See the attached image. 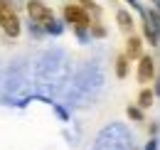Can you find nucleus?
I'll return each mask as SVG.
<instances>
[{
	"mask_svg": "<svg viewBox=\"0 0 160 150\" xmlns=\"http://www.w3.org/2000/svg\"><path fill=\"white\" fill-rule=\"evenodd\" d=\"M140 64H138V81L140 84H148L150 79H153V74H155V62L150 59V57H138Z\"/></svg>",
	"mask_w": 160,
	"mask_h": 150,
	"instance_id": "obj_8",
	"label": "nucleus"
},
{
	"mask_svg": "<svg viewBox=\"0 0 160 150\" xmlns=\"http://www.w3.org/2000/svg\"><path fill=\"white\" fill-rule=\"evenodd\" d=\"M138 106H140V108H148V106H153V91H140Z\"/></svg>",
	"mask_w": 160,
	"mask_h": 150,
	"instance_id": "obj_12",
	"label": "nucleus"
},
{
	"mask_svg": "<svg viewBox=\"0 0 160 150\" xmlns=\"http://www.w3.org/2000/svg\"><path fill=\"white\" fill-rule=\"evenodd\" d=\"M143 20H145L143 32H145V37H148V44L158 47V12H155V10L143 12Z\"/></svg>",
	"mask_w": 160,
	"mask_h": 150,
	"instance_id": "obj_7",
	"label": "nucleus"
},
{
	"mask_svg": "<svg viewBox=\"0 0 160 150\" xmlns=\"http://www.w3.org/2000/svg\"><path fill=\"white\" fill-rule=\"evenodd\" d=\"M94 150H131V133L123 123H108L96 135Z\"/></svg>",
	"mask_w": 160,
	"mask_h": 150,
	"instance_id": "obj_3",
	"label": "nucleus"
},
{
	"mask_svg": "<svg viewBox=\"0 0 160 150\" xmlns=\"http://www.w3.org/2000/svg\"><path fill=\"white\" fill-rule=\"evenodd\" d=\"M126 2H128V5H131V8H136V10H138V12H143V5H140L138 0H126Z\"/></svg>",
	"mask_w": 160,
	"mask_h": 150,
	"instance_id": "obj_15",
	"label": "nucleus"
},
{
	"mask_svg": "<svg viewBox=\"0 0 160 150\" xmlns=\"http://www.w3.org/2000/svg\"><path fill=\"white\" fill-rule=\"evenodd\" d=\"M64 76H67V59L62 49H52V52H44L37 62V81L42 86H52V89H59L64 84Z\"/></svg>",
	"mask_w": 160,
	"mask_h": 150,
	"instance_id": "obj_1",
	"label": "nucleus"
},
{
	"mask_svg": "<svg viewBox=\"0 0 160 150\" xmlns=\"http://www.w3.org/2000/svg\"><path fill=\"white\" fill-rule=\"evenodd\" d=\"M128 116H131V118H136V121H143V113H140L138 108H133V106H128Z\"/></svg>",
	"mask_w": 160,
	"mask_h": 150,
	"instance_id": "obj_14",
	"label": "nucleus"
},
{
	"mask_svg": "<svg viewBox=\"0 0 160 150\" xmlns=\"http://www.w3.org/2000/svg\"><path fill=\"white\" fill-rule=\"evenodd\" d=\"M145 150H158V140H155V138H153V140H150V143H148V145H145Z\"/></svg>",
	"mask_w": 160,
	"mask_h": 150,
	"instance_id": "obj_16",
	"label": "nucleus"
},
{
	"mask_svg": "<svg viewBox=\"0 0 160 150\" xmlns=\"http://www.w3.org/2000/svg\"><path fill=\"white\" fill-rule=\"evenodd\" d=\"M27 15H30V20H32L35 25H40L42 32H44V27L54 20L49 5H44V2H40V0H30V2H27Z\"/></svg>",
	"mask_w": 160,
	"mask_h": 150,
	"instance_id": "obj_5",
	"label": "nucleus"
},
{
	"mask_svg": "<svg viewBox=\"0 0 160 150\" xmlns=\"http://www.w3.org/2000/svg\"><path fill=\"white\" fill-rule=\"evenodd\" d=\"M128 74V59L126 57H118V62H116V76L118 79H126Z\"/></svg>",
	"mask_w": 160,
	"mask_h": 150,
	"instance_id": "obj_11",
	"label": "nucleus"
},
{
	"mask_svg": "<svg viewBox=\"0 0 160 150\" xmlns=\"http://www.w3.org/2000/svg\"><path fill=\"white\" fill-rule=\"evenodd\" d=\"M143 54V44H140L138 37H128V44H126V59H138Z\"/></svg>",
	"mask_w": 160,
	"mask_h": 150,
	"instance_id": "obj_9",
	"label": "nucleus"
},
{
	"mask_svg": "<svg viewBox=\"0 0 160 150\" xmlns=\"http://www.w3.org/2000/svg\"><path fill=\"white\" fill-rule=\"evenodd\" d=\"M101 84H103V76L96 67H86L79 76H77V81L72 84V89H69V94L67 98L72 101V103H77V106H84L86 101H91L94 94L101 89Z\"/></svg>",
	"mask_w": 160,
	"mask_h": 150,
	"instance_id": "obj_2",
	"label": "nucleus"
},
{
	"mask_svg": "<svg viewBox=\"0 0 160 150\" xmlns=\"http://www.w3.org/2000/svg\"><path fill=\"white\" fill-rule=\"evenodd\" d=\"M153 2H155V5H158V0H153Z\"/></svg>",
	"mask_w": 160,
	"mask_h": 150,
	"instance_id": "obj_17",
	"label": "nucleus"
},
{
	"mask_svg": "<svg viewBox=\"0 0 160 150\" xmlns=\"http://www.w3.org/2000/svg\"><path fill=\"white\" fill-rule=\"evenodd\" d=\"M116 20H118V27L126 32V35L133 32V18H131L126 10H118V12H116Z\"/></svg>",
	"mask_w": 160,
	"mask_h": 150,
	"instance_id": "obj_10",
	"label": "nucleus"
},
{
	"mask_svg": "<svg viewBox=\"0 0 160 150\" xmlns=\"http://www.w3.org/2000/svg\"><path fill=\"white\" fill-rule=\"evenodd\" d=\"M44 32H52V35H62L64 32V27H62V22H57V20H52L47 27H44Z\"/></svg>",
	"mask_w": 160,
	"mask_h": 150,
	"instance_id": "obj_13",
	"label": "nucleus"
},
{
	"mask_svg": "<svg viewBox=\"0 0 160 150\" xmlns=\"http://www.w3.org/2000/svg\"><path fill=\"white\" fill-rule=\"evenodd\" d=\"M64 18H67L69 25H74V27H91L89 12H86L81 5H67V8H64Z\"/></svg>",
	"mask_w": 160,
	"mask_h": 150,
	"instance_id": "obj_6",
	"label": "nucleus"
},
{
	"mask_svg": "<svg viewBox=\"0 0 160 150\" xmlns=\"http://www.w3.org/2000/svg\"><path fill=\"white\" fill-rule=\"evenodd\" d=\"M0 27H2V32L8 37H18L20 30H22L20 18H18V12H15V8H12L10 0H0Z\"/></svg>",
	"mask_w": 160,
	"mask_h": 150,
	"instance_id": "obj_4",
	"label": "nucleus"
}]
</instances>
